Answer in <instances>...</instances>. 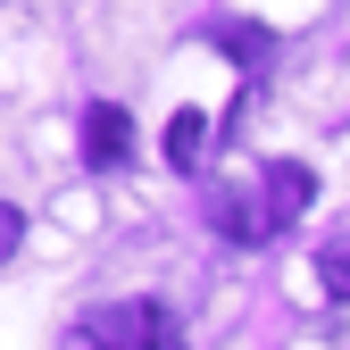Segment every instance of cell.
I'll use <instances>...</instances> for the list:
<instances>
[{"label":"cell","instance_id":"obj_4","mask_svg":"<svg viewBox=\"0 0 350 350\" xmlns=\"http://www.w3.org/2000/svg\"><path fill=\"white\" fill-rule=\"evenodd\" d=\"M208 142H217V134H208V117H200V109H184V117L167 125V167H175V175H200Z\"/></svg>","mask_w":350,"mask_h":350},{"label":"cell","instance_id":"obj_5","mask_svg":"<svg viewBox=\"0 0 350 350\" xmlns=\"http://www.w3.org/2000/svg\"><path fill=\"white\" fill-rule=\"evenodd\" d=\"M208 42H217V51H234L242 67H267V59H275V33H267V25H242V17H217Z\"/></svg>","mask_w":350,"mask_h":350},{"label":"cell","instance_id":"obj_2","mask_svg":"<svg viewBox=\"0 0 350 350\" xmlns=\"http://www.w3.org/2000/svg\"><path fill=\"white\" fill-rule=\"evenodd\" d=\"M75 350H184V325L167 300H109V309H83Z\"/></svg>","mask_w":350,"mask_h":350},{"label":"cell","instance_id":"obj_6","mask_svg":"<svg viewBox=\"0 0 350 350\" xmlns=\"http://www.w3.org/2000/svg\"><path fill=\"white\" fill-rule=\"evenodd\" d=\"M317 284H325L334 300H350V234H334V242L317 250Z\"/></svg>","mask_w":350,"mask_h":350},{"label":"cell","instance_id":"obj_1","mask_svg":"<svg viewBox=\"0 0 350 350\" xmlns=\"http://www.w3.org/2000/svg\"><path fill=\"white\" fill-rule=\"evenodd\" d=\"M309 192H317V175L300 167V159H275L258 184H242V192H208V226L226 234V242H275L300 208H309Z\"/></svg>","mask_w":350,"mask_h":350},{"label":"cell","instance_id":"obj_3","mask_svg":"<svg viewBox=\"0 0 350 350\" xmlns=\"http://www.w3.org/2000/svg\"><path fill=\"white\" fill-rule=\"evenodd\" d=\"M125 150H134V117H125L117 100H92L83 109V167L109 175V167H125Z\"/></svg>","mask_w":350,"mask_h":350}]
</instances>
